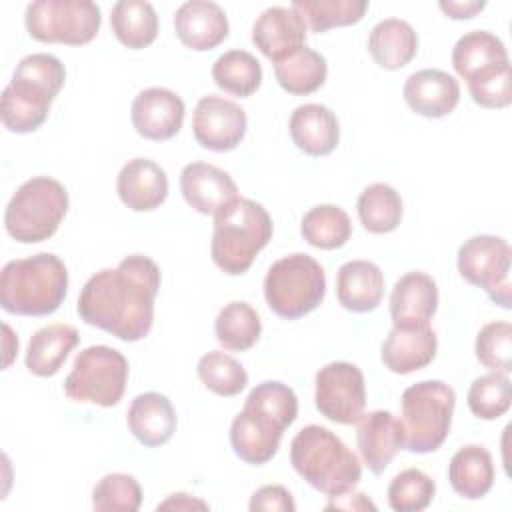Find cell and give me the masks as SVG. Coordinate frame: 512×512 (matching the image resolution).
Listing matches in <instances>:
<instances>
[{
	"label": "cell",
	"mask_w": 512,
	"mask_h": 512,
	"mask_svg": "<svg viewBox=\"0 0 512 512\" xmlns=\"http://www.w3.org/2000/svg\"><path fill=\"white\" fill-rule=\"evenodd\" d=\"M160 290L158 264L142 254L120 260L90 276L78 296L80 318L118 340L138 342L154 322V298Z\"/></svg>",
	"instance_id": "obj_1"
},
{
	"label": "cell",
	"mask_w": 512,
	"mask_h": 512,
	"mask_svg": "<svg viewBox=\"0 0 512 512\" xmlns=\"http://www.w3.org/2000/svg\"><path fill=\"white\" fill-rule=\"evenodd\" d=\"M298 416L294 390L278 380H266L250 390L244 408L230 426L234 454L246 464H266L280 448L284 430Z\"/></svg>",
	"instance_id": "obj_2"
},
{
	"label": "cell",
	"mask_w": 512,
	"mask_h": 512,
	"mask_svg": "<svg viewBox=\"0 0 512 512\" xmlns=\"http://www.w3.org/2000/svg\"><path fill=\"white\" fill-rule=\"evenodd\" d=\"M64 80L66 68L56 56L44 52L24 56L2 92L0 118L4 128L16 134L38 130L46 122L50 104Z\"/></svg>",
	"instance_id": "obj_3"
},
{
	"label": "cell",
	"mask_w": 512,
	"mask_h": 512,
	"mask_svg": "<svg viewBox=\"0 0 512 512\" xmlns=\"http://www.w3.org/2000/svg\"><path fill=\"white\" fill-rule=\"evenodd\" d=\"M68 292L66 264L50 252L10 260L0 272V306L16 316H50Z\"/></svg>",
	"instance_id": "obj_4"
},
{
	"label": "cell",
	"mask_w": 512,
	"mask_h": 512,
	"mask_svg": "<svg viewBox=\"0 0 512 512\" xmlns=\"http://www.w3.org/2000/svg\"><path fill=\"white\" fill-rule=\"evenodd\" d=\"M290 462L314 490L326 496L352 492L362 478L358 456L320 424L296 432L290 442Z\"/></svg>",
	"instance_id": "obj_5"
},
{
	"label": "cell",
	"mask_w": 512,
	"mask_h": 512,
	"mask_svg": "<svg viewBox=\"0 0 512 512\" xmlns=\"http://www.w3.org/2000/svg\"><path fill=\"white\" fill-rule=\"evenodd\" d=\"M270 238L272 218L268 210L250 198H236L214 216L210 254L224 274L240 276L248 272Z\"/></svg>",
	"instance_id": "obj_6"
},
{
	"label": "cell",
	"mask_w": 512,
	"mask_h": 512,
	"mask_svg": "<svg viewBox=\"0 0 512 512\" xmlns=\"http://www.w3.org/2000/svg\"><path fill=\"white\" fill-rule=\"evenodd\" d=\"M402 448L414 454L438 450L452 426L454 390L442 380H422L402 392Z\"/></svg>",
	"instance_id": "obj_7"
},
{
	"label": "cell",
	"mask_w": 512,
	"mask_h": 512,
	"mask_svg": "<svg viewBox=\"0 0 512 512\" xmlns=\"http://www.w3.org/2000/svg\"><path fill=\"white\" fill-rule=\"evenodd\" d=\"M68 204V192L62 182L50 176H34L12 194L4 212V228L16 242H44L56 234Z\"/></svg>",
	"instance_id": "obj_8"
},
{
	"label": "cell",
	"mask_w": 512,
	"mask_h": 512,
	"mask_svg": "<svg viewBox=\"0 0 512 512\" xmlns=\"http://www.w3.org/2000/svg\"><path fill=\"white\" fill-rule=\"evenodd\" d=\"M326 294V274L318 260L296 252L276 260L264 278L268 308L284 318L298 320L310 314Z\"/></svg>",
	"instance_id": "obj_9"
},
{
	"label": "cell",
	"mask_w": 512,
	"mask_h": 512,
	"mask_svg": "<svg viewBox=\"0 0 512 512\" xmlns=\"http://www.w3.org/2000/svg\"><path fill=\"white\" fill-rule=\"evenodd\" d=\"M128 360L110 346H88L74 358L64 380V394L76 402H92L102 408L116 406L126 390Z\"/></svg>",
	"instance_id": "obj_10"
},
{
	"label": "cell",
	"mask_w": 512,
	"mask_h": 512,
	"mask_svg": "<svg viewBox=\"0 0 512 512\" xmlns=\"http://www.w3.org/2000/svg\"><path fill=\"white\" fill-rule=\"evenodd\" d=\"M28 34L44 44L82 46L100 30V8L90 0H36L26 6Z\"/></svg>",
	"instance_id": "obj_11"
},
{
	"label": "cell",
	"mask_w": 512,
	"mask_h": 512,
	"mask_svg": "<svg viewBox=\"0 0 512 512\" xmlns=\"http://www.w3.org/2000/svg\"><path fill=\"white\" fill-rule=\"evenodd\" d=\"M510 256L512 250L504 238L472 236L458 248V272L468 284L484 288L492 302L510 308Z\"/></svg>",
	"instance_id": "obj_12"
},
{
	"label": "cell",
	"mask_w": 512,
	"mask_h": 512,
	"mask_svg": "<svg viewBox=\"0 0 512 512\" xmlns=\"http://www.w3.org/2000/svg\"><path fill=\"white\" fill-rule=\"evenodd\" d=\"M316 408L336 424H356L366 408L362 370L352 362H330L316 372Z\"/></svg>",
	"instance_id": "obj_13"
},
{
	"label": "cell",
	"mask_w": 512,
	"mask_h": 512,
	"mask_svg": "<svg viewBox=\"0 0 512 512\" xmlns=\"http://www.w3.org/2000/svg\"><path fill=\"white\" fill-rule=\"evenodd\" d=\"M246 112L232 100L208 94L198 100L192 116L196 142L212 152L234 150L246 134Z\"/></svg>",
	"instance_id": "obj_14"
},
{
	"label": "cell",
	"mask_w": 512,
	"mask_h": 512,
	"mask_svg": "<svg viewBox=\"0 0 512 512\" xmlns=\"http://www.w3.org/2000/svg\"><path fill=\"white\" fill-rule=\"evenodd\" d=\"M184 114V100L176 92L160 86L138 92L130 110L134 130L142 138L156 142L176 136L182 128Z\"/></svg>",
	"instance_id": "obj_15"
},
{
	"label": "cell",
	"mask_w": 512,
	"mask_h": 512,
	"mask_svg": "<svg viewBox=\"0 0 512 512\" xmlns=\"http://www.w3.org/2000/svg\"><path fill=\"white\" fill-rule=\"evenodd\" d=\"M180 190L188 206L206 216H216L238 198V186L232 176L206 162H192L182 168Z\"/></svg>",
	"instance_id": "obj_16"
},
{
	"label": "cell",
	"mask_w": 512,
	"mask_h": 512,
	"mask_svg": "<svg viewBox=\"0 0 512 512\" xmlns=\"http://www.w3.org/2000/svg\"><path fill=\"white\" fill-rule=\"evenodd\" d=\"M306 22L284 6L266 8L252 26L254 46L274 64L306 46Z\"/></svg>",
	"instance_id": "obj_17"
},
{
	"label": "cell",
	"mask_w": 512,
	"mask_h": 512,
	"mask_svg": "<svg viewBox=\"0 0 512 512\" xmlns=\"http://www.w3.org/2000/svg\"><path fill=\"white\" fill-rule=\"evenodd\" d=\"M438 308V286L424 272L400 276L390 294V316L394 328L430 326Z\"/></svg>",
	"instance_id": "obj_18"
},
{
	"label": "cell",
	"mask_w": 512,
	"mask_h": 512,
	"mask_svg": "<svg viewBox=\"0 0 512 512\" xmlns=\"http://www.w3.org/2000/svg\"><path fill=\"white\" fill-rule=\"evenodd\" d=\"M402 96L418 116L444 118L460 102V84L444 70L424 68L406 78Z\"/></svg>",
	"instance_id": "obj_19"
},
{
	"label": "cell",
	"mask_w": 512,
	"mask_h": 512,
	"mask_svg": "<svg viewBox=\"0 0 512 512\" xmlns=\"http://www.w3.org/2000/svg\"><path fill=\"white\" fill-rule=\"evenodd\" d=\"M174 30L186 48L206 52L228 38L230 26L226 12L216 2L190 0L176 10Z\"/></svg>",
	"instance_id": "obj_20"
},
{
	"label": "cell",
	"mask_w": 512,
	"mask_h": 512,
	"mask_svg": "<svg viewBox=\"0 0 512 512\" xmlns=\"http://www.w3.org/2000/svg\"><path fill=\"white\" fill-rule=\"evenodd\" d=\"M356 424V442L364 464L374 474H382L402 448L400 420L388 410H372L362 414Z\"/></svg>",
	"instance_id": "obj_21"
},
{
	"label": "cell",
	"mask_w": 512,
	"mask_h": 512,
	"mask_svg": "<svg viewBox=\"0 0 512 512\" xmlns=\"http://www.w3.org/2000/svg\"><path fill=\"white\" fill-rule=\"evenodd\" d=\"M116 190L126 208L150 212L166 200L168 176L154 160L132 158L118 172Z\"/></svg>",
	"instance_id": "obj_22"
},
{
	"label": "cell",
	"mask_w": 512,
	"mask_h": 512,
	"mask_svg": "<svg viewBox=\"0 0 512 512\" xmlns=\"http://www.w3.org/2000/svg\"><path fill=\"white\" fill-rule=\"evenodd\" d=\"M438 350V336L430 326L392 328L382 342V364L394 374H410L428 366Z\"/></svg>",
	"instance_id": "obj_23"
},
{
	"label": "cell",
	"mask_w": 512,
	"mask_h": 512,
	"mask_svg": "<svg viewBox=\"0 0 512 512\" xmlns=\"http://www.w3.org/2000/svg\"><path fill=\"white\" fill-rule=\"evenodd\" d=\"M126 424L140 444L156 448L172 438L178 418L168 396L160 392H144L132 400Z\"/></svg>",
	"instance_id": "obj_24"
},
{
	"label": "cell",
	"mask_w": 512,
	"mask_h": 512,
	"mask_svg": "<svg viewBox=\"0 0 512 512\" xmlns=\"http://www.w3.org/2000/svg\"><path fill=\"white\" fill-rule=\"evenodd\" d=\"M292 142L308 156H328L340 140V124L334 112L322 104H302L290 116Z\"/></svg>",
	"instance_id": "obj_25"
},
{
	"label": "cell",
	"mask_w": 512,
	"mask_h": 512,
	"mask_svg": "<svg viewBox=\"0 0 512 512\" xmlns=\"http://www.w3.org/2000/svg\"><path fill=\"white\" fill-rule=\"evenodd\" d=\"M336 296L342 308L364 314L378 308L384 296V274L368 260H350L336 274Z\"/></svg>",
	"instance_id": "obj_26"
},
{
	"label": "cell",
	"mask_w": 512,
	"mask_h": 512,
	"mask_svg": "<svg viewBox=\"0 0 512 512\" xmlns=\"http://www.w3.org/2000/svg\"><path fill=\"white\" fill-rule=\"evenodd\" d=\"M78 340V330L62 322L36 330L26 348V368L40 378L54 376L76 348Z\"/></svg>",
	"instance_id": "obj_27"
},
{
	"label": "cell",
	"mask_w": 512,
	"mask_h": 512,
	"mask_svg": "<svg viewBox=\"0 0 512 512\" xmlns=\"http://www.w3.org/2000/svg\"><path fill=\"white\" fill-rule=\"evenodd\" d=\"M368 52L384 70L406 66L418 52V34L400 18L380 20L368 36Z\"/></svg>",
	"instance_id": "obj_28"
},
{
	"label": "cell",
	"mask_w": 512,
	"mask_h": 512,
	"mask_svg": "<svg viewBox=\"0 0 512 512\" xmlns=\"http://www.w3.org/2000/svg\"><path fill=\"white\" fill-rule=\"evenodd\" d=\"M448 480L456 494L468 500L486 496L494 484V462L478 444L462 446L448 464Z\"/></svg>",
	"instance_id": "obj_29"
},
{
	"label": "cell",
	"mask_w": 512,
	"mask_h": 512,
	"mask_svg": "<svg viewBox=\"0 0 512 512\" xmlns=\"http://www.w3.org/2000/svg\"><path fill=\"white\" fill-rule=\"evenodd\" d=\"M110 26L118 42L130 50L150 46L158 36V16L150 2L120 0L112 6Z\"/></svg>",
	"instance_id": "obj_30"
},
{
	"label": "cell",
	"mask_w": 512,
	"mask_h": 512,
	"mask_svg": "<svg viewBox=\"0 0 512 512\" xmlns=\"http://www.w3.org/2000/svg\"><path fill=\"white\" fill-rule=\"evenodd\" d=\"M326 74V58L308 46H302L282 62L274 64L276 82L282 90L294 96H306L316 92L326 82Z\"/></svg>",
	"instance_id": "obj_31"
},
{
	"label": "cell",
	"mask_w": 512,
	"mask_h": 512,
	"mask_svg": "<svg viewBox=\"0 0 512 512\" xmlns=\"http://www.w3.org/2000/svg\"><path fill=\"white\" fill-rule=\"evenodd\" d=\"M502 62H508V50L504 42L488 30L466 32L452 48V66L464 80L488 66Z\"/></svg>",
	"instance_id": "obj_32"
},
{
	"label": "cell",
	"mask_w": 512,
	"mask_h": 512,
	"mask_svg": "<svg viewBox=\"0 0 512 512\" xmlns=\"http://www.w3.org/2000/svg\"><path fill=\"white\" fill-rule=\"evenodd\" d=\"M358 218L362 226L372 234H388L400 226L402 220V198L384 182L366 186L358 196Z\"/></svg>",
	"instance_id": "obj_33"
},
{
	"label": "cell",
	"mask_w": 512,
	"mask_h": 512,
	"mask_svg": "<svg viewBox=\"0 0 512 512\" xmlns=\"http://www.w3.org/2000/svg\"><path fill=\"white\" fill-rule=\"evenodd\" d=\"M300 234L314 248L334 250L342 248L350 240L352 222L340 206L320 204L304 214Z\"/></svg>",
	"instance_id": "obj_34"
},
{
	"label": "cell",
	"mask_w": 512,
	"mask_h": 512,
	"mask_svg": "<svg viewBox=\"0 0 512 512\" xmlns=\"http://www.w3.org/2000/svg\"><path fill=\"white\" fill-rule=\"evenodd\" d=\"M214 332L220 346L226 350L242 352L258 342L262 334V322L258 312L248 302L234 300L218 312Z\"/></svg>",
	"instance_id": "obj_35"
},
{
	"label": "cell",
	"mask_w": 512,
	"mask_h": 512,
	"mask_svg": "<svg viewBox=\"0 0 512 512\" xmlns=\"http://www.w3.org/2000/svg\"><path fill=\"white\" fill-rule=\"evenodd\" d=\"M212 78L220 90L248 98L262 84V66L246 50H228L212 64Z\"/></svg>",
	"instance_id": "obj_36"
},
{
	"label": "cell",
	"mask_w": 512,
	"mask_h": 512,
	"mask_svg": "<svg viewBox=\"0 0 512 512\" xmlns=\"http://www.w3.org/2000/svg\"><path fill=\"white\" fill-rule=\"evenodd\" d=\"M312 32H326L338 26H350L364 18L366 0H294L290 6Z\"/></svg>",
	"instance_id": "obj_37"
},
{
	"label": "cell",
	"mask_w": 512,
	"mask_h": 512,
	"mask_svg": "<svg viewBox=\"0 0 512 512\" xmlns=\"http://www.w3.org/2000/svg\"><path fill=\"white\" fill-rule=\"evenodd\" d=\"M198 378L210 392L224 398L240 394L248 384L244 366L220 350H210L198 360Z\"/></svg>",
	"instance_id": "obj_38"
},
{
	"label": "cell",
	"mask_w": 512,
	"mask_h": 512,
	"mask_svg": "<svg viewBox=\"0 0 512 512\" xmlns=\"http://www.w3.org/2000/svg\"><path fill=\"white\" fill-rule=\"evenodd\" d=\"M468 408L480 420H496L508 412L512 402V384L506 374L490 372L478 376L468 388Z\"/></svg>",
	"instance_id": "obj_39"
},
{
	"label": "cell",
	"mask_w": 512,
	"mask_h": 512,
	"mask_svg": "<svg viewBox=\"0 0 512 512\" xmlns=\"http://www.w3.org/2000/svg\"><path fill=\"white\" fill-rule=\"evenodd\" d=\"M434 492L436 484L426 472L406 468L388 484V504L396 512H420L430 506Z\"/></svg>",
	"instance_id": "obj_40"
},
{
	"label": "cell",
	"mask_w": 512,
	"mask_h": 512,
	"mask_svg": "<svg viewBox=\"0 0 512 512\" xmlns=\"http://www.w3.org/2000/svg\"><path fill=\"white\" fill-rule=\"evenodd\" d=\"M140 504L142 488L130 474H106L92 490V506L98 512H136Z\"/></svg>",
	"instance_id": "obj_41"
},
{
	"label": "cell",
	"mask_w": 512,
	"mask_h": 512,
	"mask_svg": "<svg viewBox=\"0 0 512 512\" xmlns=\"http://www.w3.org/2000/svg\"><path fill=\"white\" fill-rule=\"evenodd\" d=\"M472 100L482 108H506L512 102V72L510 62L488 66L468 80Z\"/></svg>",
	"instance_id": "obj_42"
},
{
	"label": "cell",
	"mask_w": 512,
	"mask_h": 512,
	"mask_svg": "<svg viewBox=\"0 0 512 512\" xmlns=\"http://www.w3.org/2000/svg\"><path fill=\"white\" fill-rule=\"evenodd\" d=\"M476 358L492 372L512 370V326L508 322H488L476 336Z\"/></svg>",
	"instance_id": "obj_43"
},
{
	"label": "cell",
	"mask_w": 512,
	"mask_h": 512,
	"mask_svg": "<svg viewBox=\"0 0 512 512\" xmlns=\"http://www.w3.org/2000/svg\"><path fill=\"white\" fill-rule=\"evenodd\" d=\"M248 508H250L252 512H258V510L294 512V510H296V504H294L292 494H290L284 486H280V484H268V486L258 488V490L252 494Z\"/></svg>",
	"instance_id": "obj_44"
},
{
	"label": "cell",
	"mask_w": 512,
	"mask_h": 512,
	"mask_svg": "<svg viewBox=\"0 0 512 512\" xmlns=\"http://www.w3.org/2000/svg\"><path fill=\"white\" fill-rule=\"evenodd\" d=\"M440 10L452 20H468L486 8L484 0H442Z\"/></svg>",
	"instance_id": "obj_45"
},
{
	"label": "cell",
	"mask_w": 512,
	"mask_h": 512,
	"mask_svg": "<svg viewBox=\"0 0 512 512\" xmlns=\"http://www.w3.org/2000/svg\"><path fill=\"white\" fill-rule=\"evenodd\" d=\"M332 500L324 506V510H376L374 502L366 498V494L356 492V494H340V496H330Z\"/></svg>",
	"instance_id": "obj_46"
},
{
	"label": "cell",
	"mask_w": 512,
	"mask_h": 512,
	"mask_svg": "<svg viewBox=\"0 0 512 512\" xmlns=\"http://www.w3.org/2000/svg\"><path fill=\"white\" fill-rule=\"evenodd\" d=\"M208 510V504L198 500V498H192L190 494H184V492H178V494H170L164 502L158 504V510Z\"/></svg>",
	"instance_id": "obj_47"
}]
</instances>
